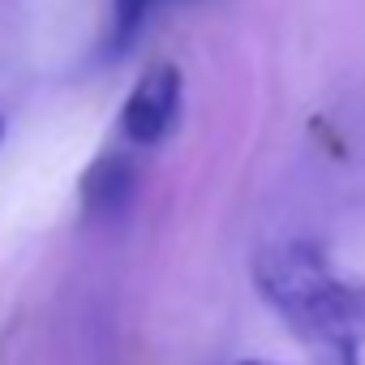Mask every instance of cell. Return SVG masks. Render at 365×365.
I'll list each match as a JSON object with an SVG mask.
<instances>
[{"instance_id": "1", "label": "cell", "mask_w": 365, "mask_h": 365, "mask_svg": "<svg viewBox=\"0 0 365 365\" xmlns=\"http://www.w3.org/2000/svg\"><path fill=\"white\" fill-rule=\"evenodd\" d=\"M254 292L267 309L301 335L309 348H322L335 365H361L365 352V279L344 275L331 254L309 241H271L254 254Z\"/></svg>"}, {"instance_id": "3", "label": "cell", "mask_w": 365, "mask_h": 365, "mask_svg": "<svg viewBox=\"0 0 365 365\" xmlns=\"http://www.w3.org/2000/svg\"><path fill=\"white\" fill-rule=\"evenodd\" d=\"M133 185H138V172L125 155H99L86 172H82V207L86 215L95 220H108V215H120L133 198Z\"/></svg>"}, {"instance_id": "2", "label": "cell", "mask_w": 365, "mask_h": 365, "mask_svg": "<svg viewBox=\"0 0 365 365\" xmlns=\"http://www.w3.org/2000/svg\"><path fill=\"white\" fill-rule=\"evenodd\" d=\"M180 95H185L180 69L172 61H155L120 103V138L129 146H159L176 129Z\"/></svg>"}, {"instance_id": "4", "label": "cell", "mask_w": 365, "mask_h": 365, "mask_svg": "<svg viewBox=\"0 0 365 365\" xmlns=\"http://www.w3.org/2000/svg\"><path fill=\"white\" fill-rule=\"evenodd\" d=\"M150 5L155 0H112V35H108L112 52H125L142 35V26L150 18Z\"/></svg>"}, {"instance_id": "5", "label": "cell", "mask_w": 365, "mask_h": 365, "mask_svg": "<svg viewBox=\"0 0 365 365\" xmlns=\"http://www.w3.org/2000/svg\"><path fill=\"white\" fill-rule=\"evenodd\" d=\"M237 365H279V361H262V356H250V361H237Z\"/></svg>"}, {"instance_id": "6", "label": "cell", "mask_w": 365, "mask_h": 365, "mask_svg": "<svg viewBox=\"0 0 365 365\" xmlns=\"http://www.w3.org/2000/svg\"><path fill=\"white\" fill-rule=\"evenodd\" d=\"M0 142H5V116H0Z\"/></svg>"}]
</instances>
